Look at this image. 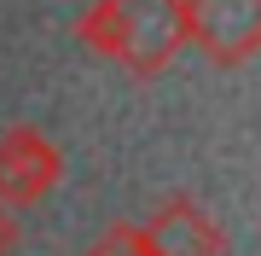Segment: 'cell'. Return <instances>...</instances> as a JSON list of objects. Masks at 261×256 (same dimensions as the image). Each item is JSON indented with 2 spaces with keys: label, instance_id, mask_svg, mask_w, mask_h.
Here are the masks:
<instances>
[{
  "label": "cell",
  "instance_id": "6",
  "mask_svg": "<svg viewBox=\"0 0 261 256\" xmlns=\"http://www.w3.org/2000/svg\"><path fill=\"white\" fill-rule=\"evenodd\" d=\"M12 250H18V210L0 204V256H12Z\"/></svg>",
  "mask_w": 261,
  "mask_h": 256
},
{
  "label": "cell",
  "instance_id": "1",
  "mask_svg": "<svg viewBox=\"0 0 261 256\" xmlns=\"http://www.w3.org/2000/svg\"><path fill=\"white\" fill-rule=\"evenodd\" d=\"M111 6H116V29H122L116 64L134 70L140 82L163 76L168 58L186 47V0H111Z\"/></svg>",
  "mask_w": 261,
  "mask_h": 256
},
{
  "label": "cell",
  "instance_id": "3",
  "mask_svg": "<svg viewBox=\"0 0 261 256\" xmlns=\"http://www.w3.org/2000/svg\"><path fill=\"white\" fill-rule=\"evenodd\" d=\"M64 175V157L41 128H6L0 134V204L29 210L41 204Z\"/></svg>",
  "mask_w": 261,
  "mask_h": 256
},
{
  "label": "cell",
  "instance_id": "2",
  "mask_svg": "<svg viewBox=\"0 0 261 256\" xmlns=\"http://www.w3.org/2000/svg\"><path fill=\"white\" fill-rule=\"evenodd\" d=\"M186 41L221 70L250 64L261 47V0H186Z\"/></svg>",
  "mask_w": 261,
  "mask_h": 256
},
{
  "label": "cell",
  "instance_id": "4",
  "mask_svg": "<svg viewBox=\"0 0 261 256\" xmlns=\"http://www.w3.org/2000/svg\"><path fill=\"white\" fill-rule=\"evenodd\" d=\"M145 239H151L157 256H226L221 221H215L197 198H186V192H168V198L151 210Z\"/></svg>",
  "mask_w": 261,
  "mask_h": 256
},
{
  "label": "cell",
  "instance_id": "5",
  "mask_svg": "<svg viewBox=\"0 0 261 256\" xmlns=\"http://www.w3.org/2000/svg\"><path fill=\"white\" fill-rule=\"evenodd\" d=\"M87 256H157V250H151L145 227H134V221H116V227H105L93 245H87Z\"/></svg>",
  "mask_w": 261,
  "mask_h": 256
}]
</instances>
